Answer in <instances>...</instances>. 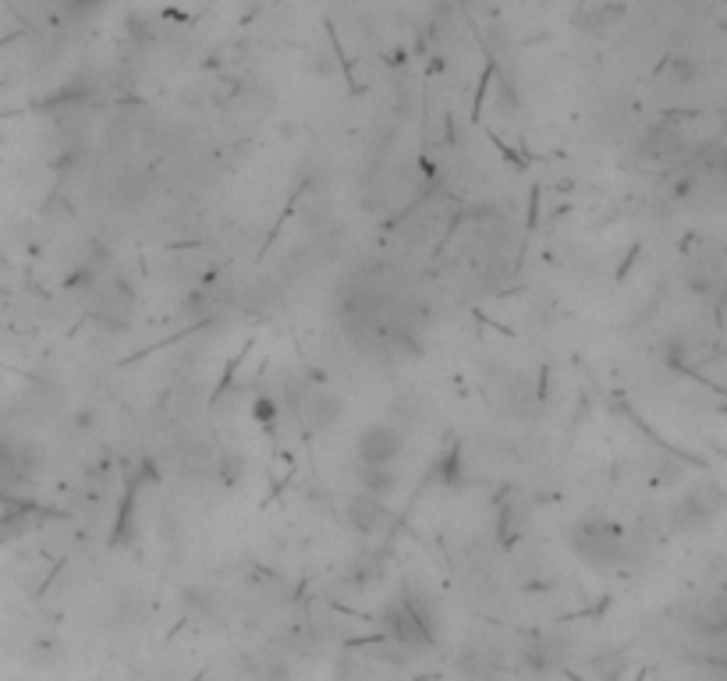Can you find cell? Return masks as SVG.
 Returning a JSON list of instances; mask_svg holds the SVG:
<instances>
[{
	"label": "cell",
	"instance_id": "cell-4",
	"mask_svg": "<svg viewBox=\"0 0 727 681\" xmlns=\"http://www.w3.org/2000/svg\"><path fill=\"white\" fill-rule=\"evenodd\" d=\"M344 515H348L355 533H362V536H384L387 529H391V511H387V504L373 501V497H366V494L352 497V501L344 504Z\"/></svg>",
	"mask_w": 727,
	"mask_h": 681
},
{
	"label": "cell",
	"instance_id": "cell-3",
	"mask_svg": "<svg viewBox=\"0 0 727 681\" xmlns=\"http://www.w3.org/2000/svg\"><path fill=\"white\" fill-rule=\"evenodd\" d=\"M720 511V490H696L688 494L678 508L671 511V525L688 533V529H703L710 518H717Z\"/></svg>",
	"mask_w": 727,
	"mask_h": 681
},
{
	"label": "cell",
	"instance_id": "cell-1",
	"mask_svg": "<svg viewBox=\"0 0 727 681\" xmlns=\"http://www.w3.org/2000/svg\"><path fill=\"white\" fill-rule=\"evenodd\" d=\"M571 547L582 561H589L593 568H610V564L621 561V550H625V540H621L618 525L603 522V518H586L571 529Z\"/></svg>",
	"mask_w": 727,
	"mask_h": 681
},
{
	"label": "cell",
	"instance_id": "cell-2",
	"mask_svg": "<svg viewBox=\"0 0 727 681\" xmlns=\"http://www.w3.org/2000/svg\"><path fill=\"white\" fill-rule=\"evenodd\" d=\"M401 451H405V437H401L398 426L387 423L366 426L355 440V454H359L362 469H394Z\"/></svg>",
	"mask_w": 727,
	"mask_h": 681
},
{
	"label": "cell",
	"instance_id": "cell-5",
	"mask_svg": "<svg viewBox=\"0 0 727 681\" xmlns=\"http://www.w3.org/2000/svg\"><path fill=\"white\" fill-rule=\"evenodd\" d=\"M394 486H398L394 469H362V494L373 497V501H384V497H391Z\"/></svg>",
	"mask_w": 727,
	"mask_h": 681
}]
</instances>
